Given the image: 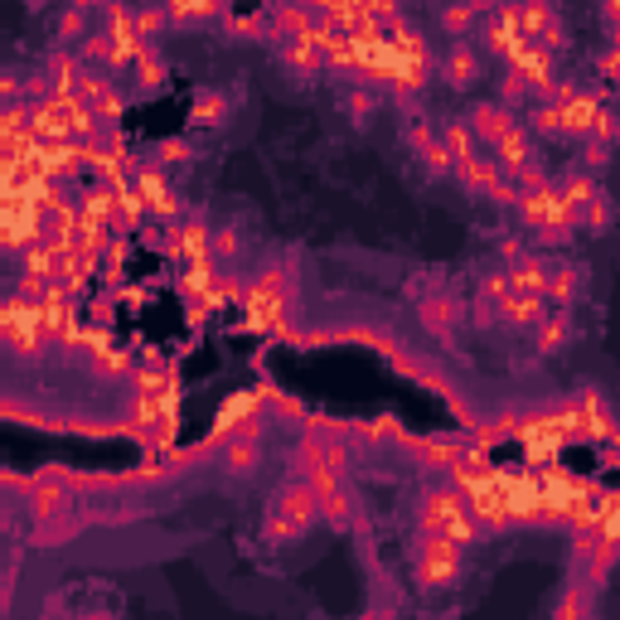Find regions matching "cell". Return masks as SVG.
I'll return each mask as SVG.
<instances>
[{
    "label": "cell",
    "mask_w": 620,
    "mask_h": 620,
    "mask_svg": "<svg viewBox=\"0 0 620 620\" xmlns=\"http://www.w3.org/2000/svg\"><path fill=\"white\" fill-rule=\"evenodd\" d=\"M320 524V504H315V490L306 480H291L281 484L267 504V518H262V543L267 548H296L311 528Z\"/></svg>",
    "instance_id": "1"
},
{
    "label": "cell",
    "mask_w": 620,
    "mask_h": 620,
    "mask_svg": "<svg viewBox=\"0 0 620 620\" xmlns=\"http://www.w3.org/2000/svg\"><path fill=\"white\" fill-rule=\"evenodd\" d=\"M417 524H422L426 538H451V543H460V548H470L480 538L476 514H470L466 494H460L456 484H432V490H422V500H417Z\"/></svg>",
    "instance_id": "2"
},
{
    "label": "cell",
    "mask_w": 620,
    "mask_h": 620,
    "mask_svg": "<svg viewBox=\"0 0 620 620\" xmlns=\"http://www.w3.org/2000/svg\"><path fill=\"white\" fill-rule=\"evenodd\" d=\"M466 577V548L451 538H426L412 548V582L422 596H446Z\"/></svg>",
    "instance_id": "3"
},
{
    "label": "cell",
    "mask_w": 620,
    "mask_h": 620,
    "mask_svg": "<svg viewBox=\"0 0 620 620\" xmlns=\"http://www.w3.org/2000/svg\"><path fill=\"white\" fill-rule=\"evenodd\" d=\"M514 204H518V213H524V223L534 233H548V238H568V233H577V213L568 209V199L558 195V185L524 189Z\"/></svg>",
    "instance_id": "4"
},
{
    "label": "cell",
    "mask_w": 620,
    "mask_h": 620,
    "mask_svg": "<svg viewBox=\"0 0 620 620\" xmlns=\"http://www.w3.org/2000/svg\"><path fill=\"white\" fill-rule=\"evenodd\" d=\"M451 175H456L470 195H484V199H494V204H514V199H518V189L504 179V171L490 161V155H480V151L460 155V161L451 165Z\"/></svg>",
    "instance_id": "5"
},
{
    "label": "cell",
    "mask_w": 620,
    "mask_h": 620,
    "mask_svg": "<svg viewBox=\"0 0 620 620\" xmlns=\"http://www.w3.org/2000/svg\"><path fill=\"white\" fill-rule=\"evenodd\" d=\"M243 306H247V320L257 325V330H267V325H281V315H286V277L281 272H257L253 286L243 291Z\"/></svg>",
    "instance_id": "6"
},
{
    "label": "cell",
    "mask_w": 620,
    "mask_h": 620,
    "mask_svg": "<svg viewBox=\"0 0 620 620\" xmlns=\"http://www.w3.org/2000/svg\"><path fill=\"white\" fill-rule=\"evenodd\" d=\"M436 73L446 78L456 93H470V87L484 78V59H480V49L470 39H456V44H446V54H442V63H436Z\"/></svg>",
    "instance_id": "7"
},
{
    "label": "cell",
    "mask_w": 620,
    "mask_h": 620,
    "mask_svg": "<svg viewBox=\"0 0 620 620\" xmlns=\"http://www.w3.org/2000/svg\"><path fill=\"white\" fill-rule=\"evenodd\" d=\"M137 204L141 213H161V219H171V213H179V199H175V189H171V179H165L161 165H141L137 171Z\"/></svg>",
    "instance_id": "8"
},
{
    "label": "cell",
    "mask_w": 620,
    "mask_h": 620,
    "mask_svg": "<svg viewBox=\"0 0 620 620\" xmlns=\"http://www.w3.org/2000/svg\"><path fill=\"white\" fill-rule=\"evenodd\" d=\"M408 145L417 155V165L426 171V179H446L451 175V151L436 137V127H426V121H412L408 127Z\"/></svg>",
    "instance_id": "9"
},
{
    "label": "cell",
    "mask_w": 620,
    "mask_h": 620,
    "mask_svg": "<svg viewBox=\"0 0 620 620\" xmlns=\"http://www.w3.org/2000/svg\"><path fill=\"white\" fill-rule=\"evenodd\" d=\"M277 59H281V69H286L291 78H301V83H315L330 63H325V54L315 49V39H281V49H277Z\"/></svg>",
    "instance_id": "10"
},
{
    "label": "cell",
    "mask_w": 620,
    "mask_h": 620,
    "mask_svg": "<svg viewBox=\"0 0 620 620\" xmlns=\"http://www.w3.org/2000/svg\"><path fill=\"white\" fill-rule=\"evenodd\" d=\"M514 127H518V121H514V112L504 107V103H480L476 112H470V121H466V131L476 137V145H494V141H504Z\"/></svg>",
    "instance_id": "11"
},
{
    "label": "cell",
    "mask_w": 620,
    "mask_h": 620,
    "mask_svg": "<svg viewBox=\"0 0 620 620\" xmlns=\"http://www.w3.org/2000/svg\"><path fill=\"white\" fill-rule=\"evenodd\" d=\"M577 286H582V267L558 262V267H548V291H543V301H552V306L562 311V306H572Z\"/></svg>",
    "instance_id": "12"
},
{
    "label": "cell",
    "mask_w": 620,
    "mask_h": 620,
    "mask_svg": "<svg viewBox=\"0 0 620 620\" xmlns=\"http://www.w3.org/2000/svg\"><path fill=\"white\" fill-rule=\"evenodd\" d=\"M257 460H262V446H257L253 436H233L229 451H223V470H229V476H238V480L253 476Z\"/></svg>",
    "instance_id": "13"
},
{
    "label": "cell",
    "mask_w": 620,
    "mask_h": 620,
    "mask_svg": "<svg viewBox=\"0 0 620 620\" xmlns=\"http://www.w3.org/2000/svg\"><path fill=\"white\" fill-rule=\"evenodd\" d=\"M568 340H572V315L568 311H543V320H538V349H543V354H562Z\"/></svg>",
    "instance_id": "14"
},
{
    "label": "cell",
    "mask_w": 620,
    "mask_h": 620,
    "mask_svg": "<svg viewBox=\"0 0 620 620\" xmlns=\"http://www.w3.org/2000/svg\"><path fill=\"white\" fill-rule=\"evenodd\" d=\"M315 504H320V518L330 528L354 524V500H349V490H325V494H315Z\"/></svg>",
    "instance_id": "15"
},
{
    "label": "cell",
    "mask_w": 620,
    "mask_h": 620,
    "mask_svg": "<svg viewBox=\"0 0 620 620\" xmlns=\"http://www.w3.org/2000/svg\"><path fill=\"white\" fill-rule=\"evenodd\" d=\"M223 117H229V97H223L219 87H199L195 93V121L199 127H223Z\"/></svg>",
    "instance_id": "16"
},
{
    "label": "cell",
    "mask_w": 620,
    "mask_h": 620,
    "mask_svg": "<svg viewBox=\"0 0 620 620\" xmlns=\"http://www.w3.org/2000/svg\"><path fill=\"white\" fill-rule=\"evenodd\" d=\"M340 107L349 112V117H354V127H364V121H374V112L383 107V97L374 93V87H349V93L340 97Z\"/></svg>",
    "instance_id": "17"
},
{
    "label": "cell",
    "mask_w": 620,
    "mask_h": 620,
    "mask_svg": "<svg viewBox=\"0 0 620 620\" xmlns=\"http://www.w3.org/2000/svg\"><path fill=\"white\" fill-rule=\"evenodd\" d=\"M456 301H426V306H422V325H432V330L436 335H446L451 330V325H456Z\"/></svg>",
    "instance_id": "18"
},
{
    "label": "cell",
    "mask_w": 620,
    "mask_h": 620,
    "mask_svg": "<svg viewBox=\"0 0 620 620\" xmlns=\"http://www.w3.org/2000/svg\"><path fill=\"white\" fill-rule=\"evenodd\" d=\"M442 25H446V35H451V44H456V39H466V35H470V25H476V10H470V5H456V10H442Z\"/></svg>",
    "instance_id": "19"
},
{
    "label": "cell",
    "mask_w": 620,
    "mask_h": 620,
    "mask_svg": "<svg viewBox=\"0 0 620 620\" xmlns=\"http://www.w3.org/2000/svg\"><path fill=\"white\" fill-rule=\"evenodd\" d=\"M179 161H189V141H161V151H155V165H179Z\"/></svg>",
    "instance_id": "20"
},
{
    "label": "cell",
    "mask_w": 620,
    "mask_h": 620,
    "mask_svg": "<svg viewBox=\"0 0 620 620\" xmlns=\"http://www.w3.org/2000/svg\"><path fill=\"white\" fill-rule=\"evenodd\" d=\"M63 504H69V494L63 490H35V514L49 518V514H59Z\"/></svg>",
    "instance_id": "21"
}]
</instances>
